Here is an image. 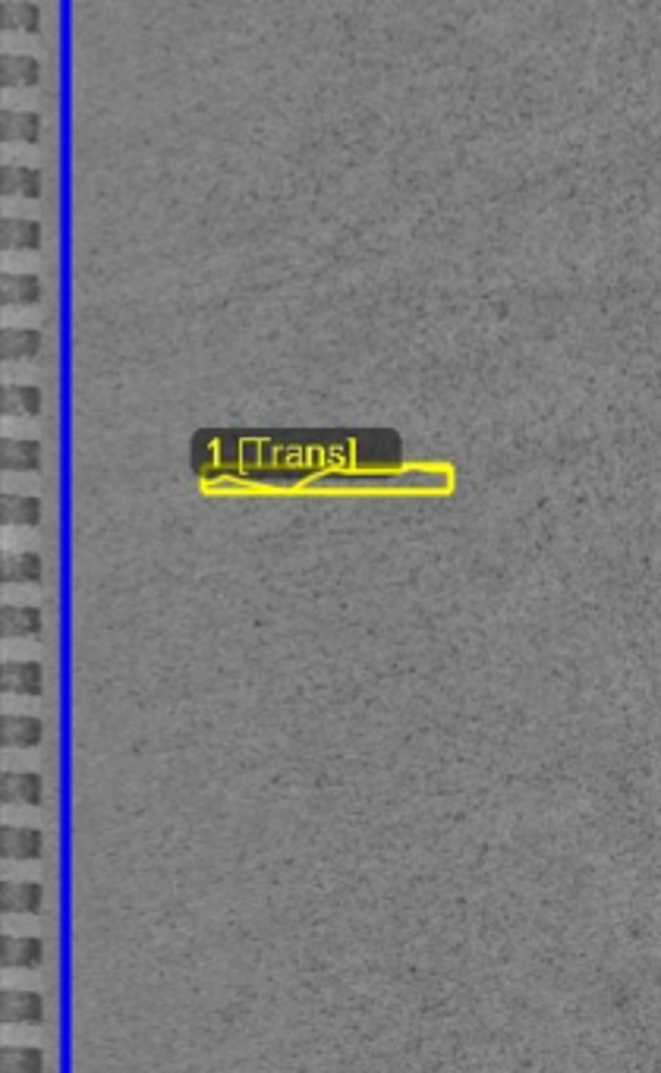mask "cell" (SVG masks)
Instances as JSON below:
<instances>
[{
    "mask_svg": "<svg viewBox=\"0 0 661 1073\" xmlns=\"http://www.w3.org/2000/svg\"><path fill=\"white\" fill-rule=\"evenodd\" d=\"M4 690L16 696L41 693V668L35 661H10L4 664Z\"/></svg>",
    "mask_w": 661,
    "mask_h": 1073,
    "instance_id": "277c9868",
    "label": "cell"
},
{
    "mask_svg": "<svg viewBox=\"0 0 661 1073\" xmlns=\"http://www.w3.org/2000/svg\"><path fill=\"white\" fill-rule=\"evenodd\" d=\"M0 841H4L7 860H35L41 853V831L29 825H7Z\"/></svg>",
    "mask_w": 661,
    "mask_h": 1073,
    "instance_id": "7a4b0ae2",
    "label": "cell"
},
{
    "mask_svg": "<svg viewBox=\"0 0 661 1073\" xmlns=\"http://www.w3.org/2000/svg\"><path fill=\"white\" fill-rule=\"evenodd\" d=\"M38 136V120L32 114H4V139H23L32 142Z\"/></svg>",
    "mask_w": 661,
    "mask_h": 1073,
    "instance_id": "ac0fdd59",
    "label": "cell"
},
{
    "mask_svg": "<svg viewBox=\"0 0 661 1073\" xmlns=\"http://www.w3.org/2000/svg\"><path fill=\"white\" fill-rule=\"evenodd\" d=\"M38 557L35 554H10L4 557V579H13V583H26V579H38Z\"/></svg>",
    "mask_w": 661,
    "mask_h": 1073,
    "instance_id": "2e32d148",
    "label": "cell"
},
{
    "mask_svg": "<svg viewBox=\"0 0 661 1073\" xmlns=\"http://www.w3.org/2000/svg\"><path fill=\"white\" fill-rule=\"evenodd\" d=\"M35 73H38V63L32 57H23V54L4 57V82L7 85H29V82H35Z\"/></svg>",
    "mask_w": 661,
    "mask_h": 1073,
    "instance_id": "4fadbf2b",
    "label": "cell"
},
{
    "mask_svg": "<svg viewBox=\"0 0 661 1073\" xmlns=\"http://www.w3.org/2000/svg\"><path fill=\"white\" fill-rule=\"evenodd\" d=\"M0 904L4 913H35L41 907V888L32 882H7Z\"/></svg>",
    "mask_w": 661,
    "mask_h": 1073,
    "instance_id": "52a82bcc",
    "label": "cell"
},
{
    "mask_svg": "<svg viewBox=\"0 0 661 1073\" xmlns=\"http://www.w3.org/2000/svg\"><path fill=\"white\" fill-rule=\"evenodd\" d=\"M35 520H38V501L35 498H16V495L4 498V523L32 526Z\"/></svg>",
    "mask_w": 661,
    "mask_h": 1073,
    "instance_id": "8fae6325",
    "label": "cell"
},
{
    "mask_svg": "<svg viewBox=\"0 0 661 1073\" xmlns=\"http://www.w3.org/2000/svg\"><path fill=\"white\" fill-rule=\"evenodd\" d=\"M4 246L7 249H35L38 227L29 221H4Z\"/></svg>",
    "mask_w": 661,
    "mask_h": 1073,
    "instance_id": "5bb4252c",
    "label": "cell"
},
{
    "mask_svg": "<svg viewBox=\"0 0 661 1073\" xmlns=\"http://www.w3.org/2000/svg\"><path fill=\"white\" fill-rule=\"evenodd\" d=\"M4 410L7 413H35L38 410V391L35 388H10L4 391Z\"/></svg>",
    "mask_w": 661,
    "mask_h": 1073,
    "instance_id": "d6986e66",
    "label": "cell"
},
{
    "mask_svg": "<svg viewBox=\"0 0 661 1073\" xmlns=\"http://www.w3.org/2000/svg\"><path fill=\"white\" fill-rule=\"evenodd\" d=\"M35 7L29 4H7L4 7V23L10 26H35Z\"/></svg>",
    "mask_w": 661,
    "mask_h": 1073,
    "instance_id": "ffe728a7",
    "label": "cell"
},
{
    "mask_svg": "<svg viewBox=\"0 0 661 1073\" xmlns=\"http://www.w3.org/2000/svg\"><path fill=\"white\" fill-rule=\"evenodd\" d=\"M0 1014H4V1023L38 1026L45 1020V1001H41V995H35V992H4Z\"/></svg>",
    "mask_w": 661,
    "mask_h": 1073,
    "instance_id": "6da1fadb",
    "label": "cell"
},
{
    "mask_svg": "<svg viewBox=\"0 0 661 1073\" xmlns=\"http://www.w3.org/2000/svg\"><path fill=\"white\" fill-rule=\"evenodd\" d=\"M35 299H38L35 277H19V274L4 277V303H35Z\"/></svg>",
    "mask_w": 661,
    "mask_h": 1073,
    "instance_id": "9a60e30c",
    "label": "cell"
},
{
    "mask_svg": "<svg viewBox=\"0 0 661 1073\" xmlns=\"http://www.w3.org/2000/svg\"><path fill=\"white\" fill-rule=\"evenodd\" d=\"M38 350V334L26 328L4 331V356H32Z\"/></svg>",
    "mask_w": 661,
    "mask_h": 1073,
    "instance_id": "e0dca14e",
    "label": "cell"
},
{
    "mask_svg": "<svg viewBox=\"0 0 661 1073\" xmlns=\"http://www.w3.org/2000/svg\"><path fill=\"white\" fill-rule=\"evenodd\" d=\"M41 743V721L32 715H7L4 718V746L29 749Z\"/></svg>",
    "mask_w": 661,
    "mask_h": 1073,
    "instance_id": "8992f818",
    "label": "cell"
},
{
    "mask_svg": "<svg viewBox=\"0 0 661 1073\" xmlns=\"http://www.w3.org/2000/svg\"><path fill=\"white\" fill-rule=\"evenodd\" d=\"M4 192L7 196H38V177L26 167H7L4 170Z\"/></svg>",
    "mask_w": 661,
    "mask_h": 1073,
    "instance_id": "7c38bea8",
    "label": "cell"
},
{
    "mask_svg": "<svg viewBox=\"0 0 661 1073\" xmlns=\"http://www.w3.org/2000/svg\"><path fill=\"white\" fill-rule=\"evenodd\" d=\"M0 1064H4V1073H41L45 1070V1055L32 1045H10L4 1048Z\"/></svg>",
    "mask_w": 661,
    "mask_h": 1073,
    "instance_id": "ba28073f",
    "label": "cell"
},
{
    "mask_svg": "<svg viewBox=\"0 0 661 1073\" xmlns=\"http://www.w3.org/2000/svg\"><path fill=\"white\" fill-rule=\"evenodd\" d=\"M4 466L7 469H35L38 466V444L32 441H4Z\"/></svg>",
    "mask_w": 661,
    "mask_h": 1073,
    "instance_id": "30bf717a",
    "label": "cell"
},
{
    "mask_svg": "<svg viewBox=\"0 0 661 1073\" xmlns=\"http://www.w3.org/2000/svg\"><path fill=\"white\" fill-rule=\"evenodd\" d=\"M38 624H41V617L35 608H23V605L4 608V633L7 636H29L38 630Z\"/></svg>",
    "mask_w": 661,
    "mask_h": 1073,
    "instance_id": "9c48e42d",
    "label": "cell"
},
{
    "mask_svg": "<svg viewBox=\"0 0 661 1073\" xmlns=\"http://www.w3.org/2000/svg\"><path fill=\"white\" fill-rule=\"evenodd\" d=\"M41 957H45V948H41V941H38V938H26V935L4 938V948H0V960H4V967H10V970L38 967Z\"/></svg>",
    "mask_w": 661,
    "mask_h": 1073,
    "instance_id": "3957f363",
    "label": "cell"
},
{
    "mask_svg": "<svg viewBox=\"0 0 661 1073\" xmlns=\"http://www.w3.org/2000/svg\"><path fill=\"white\" fill-rule=\"evenodd\" d=\"M4 800L19 806L41 803V778L32 771H7L4 775Z\"/></svg>",
    "mask_w": 661,
    "mask_h": 1073,
    "instance_id": "5b68a950",
    "label": "cell"
}]
</instances>
